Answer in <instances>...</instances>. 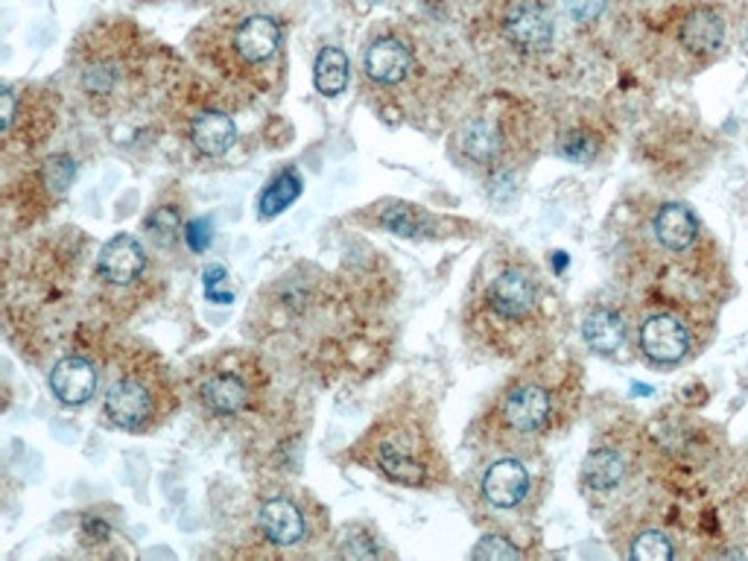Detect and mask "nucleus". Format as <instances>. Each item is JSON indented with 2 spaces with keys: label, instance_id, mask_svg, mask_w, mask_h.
<instances>
[{
  "label": "nucleus",
  "instance_id": "30",
  "mask_svg": "<svg viewBox=\"0 0 748 561\" xmlns=\"http://www.w3.org/2000/svg\"><path fill=\"white\" fill-rule=\"evenodd\" d=\"M746 35H748V33H746Z\"/></svg>",
  "mask_w": 748,
  "mask_h": 561
},
{
  "label": "nucleus",
  "instance_id": "6",
  "mask_svg": "<svg viewBox=\"0 0 748 561\" xmlns=\"http://www.w3.org/2000/svg\"><path fill=\"white\" fill-rule=\"evenodd\" d=\"M258 369L246 366H219L208 375L199 377L196 386V401L214 419H235L240 412L252 407L254 392H258Z\"/></svg>",
  "mask_w": 748,
  "mask_h": 561
},
{
  "label": "nucleus",
  "instance_id": "21",
  "mask_svg": "<svg viewBox=\"0 0 748 561\" xmlns=\"http://www.w3.org/2000/svg\"><path fill=\"white\" fill-rule=\"evenodd\" d=\"M582 477L590 492H611L626 477V462L614 447H597L588 453V460L582 465Z\"/></svg>",
  "mask_w": 748,
  "mask_h": 561
},
{
  "label": "nucleus",
  "instance_id": "14",
  "mask_svg": "<svg viewBox=\"0 0 748 561\" xmlns=\"http://www.w3.org/2000/svg\"><path fill=\"white\" fill-rule=\"evenodd\" d=\"M530 495V471L518 460H500L483 477V497L495 509H514Z\"/></svg>",
  "mask_w": 748,
  "mask_h": 561
},
{
  "label": "nucleus",
  "instance_id": "12",
  "mask_svg": "<svg viewBox=\"0 0 748 561\" xmlns=\"http://www.w3.org/2000/svg\"><path fill=\"white\" fill-rule=\"evenodd\" d=\"M97 384H100V377H97L94 363L79 357V354L62 357L51 369V392L65 407H79L88 398H94Z\"/></svg>",
  "mask_w": 748,
  "mask_h": 561
},
{
  "label": "nucleus",
  "instance_id": "29",
  "mask_svg": "<svg viewBox=\"0 0 748 561\" xmlns=\"http://www.w3.org/2000/svg\"><path fill=\"white\" fill-rule=\"evenodd\" d=\"M210 240H214V226H210V219H191L185 226V244L191 246L194 251H205L210 246Z\"/></svg>",
  "mask_w": 748,
  "mask_h": 561
},
{
  "label": "nucleus",
  "instance_id": "22",
  "mask_svg": "<svg viewBox=\"0 0 748 561\" xmlns=\"http://www.w3.org/2000/svg\"><path fill=\"white\" fill-rule=\"evenodd\" d=\"M348 56H345L339 47H325L319 53V60L313 65V83H316V91L325 94V97H337L345 91L348 85Z\"/></svg>",
  "mask_w": 748,
  "mask_h": 561
},
{
  "label": "nucleus",
  "instance_id": "28",
  "mask_svg": "<svg viewBox=\"0 0 748 561\" xmlns=\"http://www.w3.org/2000/svg\"><path fill=\"white\" fill-rule=\"evenodd\" d=\"M608 0H564V7L571 12L573 21L579 24H594L603 12H606Z\"/></svg>",
  "mask_w": 748,
  "mask_h": 561
},
{
  "label": "nucleus",
  "instance_id": "10",
  "mask_svg": "<svg viewBox=\"0 0 748 561\" xmlns=\"http://www.w3.org/2000/svg\"><path fill=\"white\" fill-rule=\"evenodd\" d=\"M147 269V251L132 235L111 237L97 255V278L109 287H132Z\"/></svg>",
  "mask_w": 748,
  "mask_h": 561
},
{
  "label": "nucleus",
  "instance_id": "3",
  "mask_svg": "<svg viewBox=\"0 0 748 561\" xmlns=\"http://www.w3.org/2000/svg\"><path fill=\"white\" fill-rule=\"evenodd\" d=\"M173 410V392H170L164 371L155 369L152 363H132L123 375L111 384L102 412L106 419L120 430H150L161 419H167Z\"/></svg>",
  "mask_w": 748,
  "mask_h": 561
},
{
  "label": "nucleus",
  "instance_id": "24",
  "mask_svg": "<svg viewBox=\"0 0 748 561\" xmlns=\"http://www.w3.org/2000/svg\"><path fill=\"white\" fill-rule=\"evenodd\" d=\"M631 559L638 561H666L673 559V547L661 532H643V536L631 544Z\"/></svg>",
  "mask_w": 748,
  "mask_h": 561
},
{
  "label": "nucleus",
  "instance_id": "17",
  "mask_svg": "<svg viewBox=\"0 0 748 561\" xmlns=\"http://www.w3.org/2000/svg\"><path fill=\"white\" fill-rule=\"evenodd\" d=\"M681 42L693 53H714L725 42L723 18L714 9H696L681 24Z\"/></svg>",
  "mask_w": 748,
  "mask_h": 561
},
{
  "label": "nucleus",
  "instance_id": "1",
  "mask_svg": "<svg viewBox=\"0 0 748 561\" xmlns=\"http://www.w3.org/2000/svg\"><path fill=\"white\" fill-rule=\"evenodd\" d=\"M76 94L97 115L123 111L152 83L155 65L147 35L127 21L94 26L71 53Z\"/></svg>",
  "mask_w": 748,
  "mask_h": 561
},
{
  "label": "nucleus",
  "instance_id": "13",
  "mask_svg": "<svg viewBox=\"0 0 748 561\" xmlns=\"http://www.w3.org/2000/svg\"><path fill=\"white\" fill-rule=\"evenodd\" d=\"M488 308L500 319H521L535 304V284L521 269H503L497 272L495 281L488 284Z\"/></svg>",
  "mask_w": 748,
  "mask_h": 561
},
{
  "label": "nucleus",
  "instance_id": "23",
  "mask_svg": "<svg viewBox=\"0 0 748 561\" xmlns=\"http://www.w3.org/2000/svg\"><path fill=\"white\" fill-rule=\"evenodd\" d=\"M299 193H302V179H299V173H295V170H284L281 176H275L270 185L263 187L261 199H258V211H261L263 217H275V214L286 211L295 199H299Z\"/></svg>",
  "mask_w": 748,
  "mask_h": 561
},
{
  "label": "nucleus",
  "instance_id": "26",
  "mask_svg": "<svg viewBox=\"0 0 748 561\" xmlns=\"http://www.w3.org/2000/svg\"><path fill=\"white\" fill-rule=\"evenodd\" d=\"M205 293H208L210 302L228 304L235 299V290L228 287V272L223 267H208L205 269Z\"/></svg>",
  "mask_w": 748,
  "mask_h": 561
},
{
  "label": "nucleus",
  "instance_id": "4",
  "mask_svg": "<svg viewBox=\"0 0 748 561\" xmlns=\"http://www.w3.org/2000/svg\"><path fill=\"white\" fill-rule=\"evenodd\" d=\"M366 447L371 451V462L380 474H387L392 483L421 488L430 479L427 444L419 428H412L404 419H387L369 433Z\"/></svg>",
  "mask_w": 748,
  "mask_h": 561
},
{
  "label": "nucleus",
  "instance_id": "11",
  "mask_svg": "<svg viewBox=\"0 0 748 561\" xmlns=\"http://www.w3.org/2000/svg\"><path fill=\"white\" fill-rule=\"evenodd\" d=\"M187 141L208 159H219L235 147L237 126L228 111L208 103V106H199L187 120Z\"/></svg>",
  "mask_w": 748,
  "mask_h": 561
},
{
  "label": "nucleus",
  "instance_id": "7",
  "mask_svg": "<svg viewBox=\"0 0 748 561\" xmlns=\"http://www.w3.org/2000/svg\"><path fill=\"white\" fill-rule=\"evenodd\" d=\"M506 42L523 53H544L553 44V15L539 0H512L500 21Z\"/></svg>",
  "mask_w": 748,
  "mask_h": 561
},
{
  "label": "nucleus",
  "instance_id": "18",
  "mask_svg": "<svg viewBox=\"0 0 748 561\" xmlns=\"http://www.w3.org/2000/svg\"><path fill=\"white\" fill-rule=\"evenodd\" d=\"M582 336L597 354H614L626 343V322L611 308H594L582 322Z\"/></svg>",
  "mask_w": 748,
  "mask_h": 561
},
{
  "label": "nucleus",
  "instance_id": "5",
  "mask_svg": "<svg viewBox=\"0 0 748 561\" xmlns=\"http://www.w3.org/2000/svg\"><path fill=\"white\" fill-rule=\"evenodd\" d=\"M53 126H56V103L51 91L26 85L21 91L15 88H3L0 94V129H3V150L7 155L12 152H30L42 147L51 138Z\"/></svg>",
  "mask_w": 748,
  "mask_h": 561
},
{
  "label": "nucleus",
  "instance_id": "25",
  "mask_svg": "<svg viewBox=\"0 0 748 561\" xmlns=\"http://www.w3.org/2000/svg\"><path fill=\"white\" fill-rule=\"evenodd\" d=\"M380 226L389 228V231H395V235L415 237V235H421V214H419V211H410V208L383 211V217H380Z\"/></svg>",
  "mask_w": 748,
  "mask_h": 561
},
{
  "label": "nucleus",
  "instance_id": "20",
  "mask_svg": "<svg viewBox=\"0 0 748 561\" xmlns=\"http://www.w3.org/2000/svg\"><path fill=\"white\" fill-rule=\"evenodd\" d=\"M655 235L666 249H687L696 240L698 223L684 205H664L655 217Z\"/></svg>",
  "mask_w": 748,
  "mask_h": 561
},
{
  "label": "nucleus",
  "instance_id": "27",
  "mask_svg": "<svg viewBox=\"0 0 748 561\" xmlns=\"http://www.w3.org/2000/svg\"><path fill=\"white\" fill-rule=\"evenodd\" d=\"M474 559H518L521 555V550L514 544H509L506 538L500 536H488L483 538L477 547H474Z\"/></svg>",
  "mask_w": 748,
  "mask_h": 561
},
{
  "label": "nucleus",
  "instance_id": "15",
  "mask_svg": "<svg viewBox=\"0 0 748 561\" xmlns=\"http://www.w3.org/2000/svg\"><path fill=\"white\" fill-rule=\"evenodd\" d=\"M640 345H643V352H647L652 360L675 363L687 354L690 345L687 327L681 325L675 316L661 313V316H652L647 325L640 327Z\"/></svg>",
  "mask_w": 748,
  "mask_h": 561
},
{
  "label": "nucleus",
  "instance_id": "19",
  "mask_svg": "<svg viewBox=\"0 0 748 561\" xmlns=\"http://www.w3.org/2000/svg\"><path fill=\"white\" fill-rule=\"evenodd\" d=\"M500 147H503V138H500L495 120L474 118L459 132V150L474 164H491L500 155Z\"/></svg>",
  "mask_w": 748,
  "mask_h": 561
},
{
  "label": "nucleus",
  "instance_id": "2",
  "mask_svg": "<svg viewBox=\"0 0 748 561\" xmlns=\"http://www.w3.org/2000/svg\"><path fill=\"white\" fill-rule=\"evenodd\" d=\"M194 53L228 85L263 91L281 53V26L270 12L254 7L226 9L196 30Z\"/></svg>",
  "mask_w": 748,
  "mask_h": 561
},
{
  "label": "nucleus",
  "instance_id": "8",
  "mask_svg": "<svg viewBox=\"0 0 748 561\" xmlns=\"http://www.w3.org/2000/svg\"><path fill=\"white\" fill-rule=\"evenodd\" d=\"M362 71H366L369 83L380 85V88H398L415 71V53L401 35L383 33L371 39V44L366 47Z\"/></svg>",
  "mask_w": 748,
  "mask_h": 561
},
{
  "label": "nucleus",
  "instance_id": "9",
  "mask_svg": "<svg viewBox=\"0 0 748 561\" xmlns=\"http://www.w3.org/2000/svg\"><path fill=\"white\" fill-rule=\"evenodd\" d=\"M550 412H553V398L539 384L514 386L512 392L503 398V403H500V421L514 436L539 433L550 421Z\"/></svg>",
  "mask_w": 748,
  "mask_h": 561
},
{
  "label": "nucleus",
  "instance_id": "16",
  "mask_svg": "<svg viewBox=\"0 0 748 561\" xmlns=\"http://www.w3.org/2000/svg\"><path fill=\"white\" fill-rule=\"evenodd\" d=\"M258 524L267 541L278 547H293L304 538V518L302 509L286 497H272L258 511Z\"/></svg>",
  "mask_w": 748,
  "mask_h": 561
}]
</instances>
